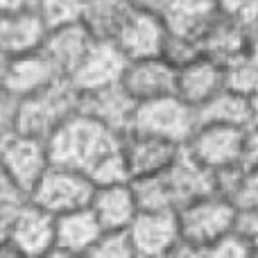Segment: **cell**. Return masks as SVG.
Wrapping results in <instances>:
<instances>
[{"label": "cell", "instance_id": "obj_1", "mask_svg": "<svg viewBox=\"0 0 258 258\" xmlns=\"http://www.w3.org/2000/svg\"><path fill=\"white\" fill-rule=\"evenodd\" d=\"M122 136L109 129L98 118L75 111L48 138L50 161L89 174L104 156L120 150Z\"/></svg>", "mask_w": 258, "mask_h": 258}, {"label": "cell", "instance_id": "obj_2", "mask_svg": "<svg viewBox=\"0 0 258 258\" xmlns=\"http://www.w3.org/2000/svg\"><path fill=\"white\" fill-rule=\"evenodd\" d=\"M177 218L181 242L172 256H204L215 240L236 229L238 211L220 192H209V195L179 206Z\"/></svg>", "mask_w": 258, "mask_h": 258}, {"label": "cell", "instance_id": "obj_3", "mask_svg": "<svg viewBox=\"0 0 258 258\" xmlns=\"http://www.w3.org/2000/svg\"><path fill=\"white\" fill-rule=\"evenodd\" d=\"M82 93L68 82V77L34 95L18 100L16 132L48 141L75 111H80Z\"/></svg>", "mask_w": 258, "mask_h": 258}, {"label": "cell", "instance_id": "obj_4", "mask_svg": "<svg viewBox=\"0 0 258 258\" xmlns=\"http://www.w3.org/2000/svg\"><path fill=\"white\" fill-rule=\"evenodd\" d=\"M195 129H197L195 107L183 102L177 93L138 102L132 125V132H143V134H152V136L168 138V141L177 143V145H186Z\"/></svg>", "mask_w": 258, "mask_h": 258}, {"label": "cell", "instance_id": "obj_5", "mask_svg": "<svg viewBox=\"0 0 258 258\" xmlns=\"http://www.w3.org/2000/svg\"><path fill=\"white\" fill-rule=\"evenodd\" d=\"M93 190L95 183L91 181L86 172L52 163L39 179V183L32 188L30 200L57 218V215L89 206Z\"/></svg>", "mask_w": 258, "mask_h": 258}, {"label": "cell", "instance_id": "obj_6", "mask_svg": "<svg viewBox=\"0 0 258 258\" xmlns=\"http://www.w3.org/2000/svg\"><path fill=\"white\" fill-rule=\"evenodd\" d=\"M0 165L9 174V179L23 192L30 195L32 188L45 174V170L52 165L48 152V141L14 132L0 145Z\"/></svg>", "mask_w": 258, "mask_h": 258}, {"label": "cell", "instance_id": "obj_7", "mask_svg": "<svg viewBox=\"0 0 258 258\" xmlns=\"http://www.w3.org/2000/svg\"><path fill=\"white\" fill-rule=\"evenodd\" d=\"M247 127L236 125H197L192 136L188 138L186 147L202 165L213 172L236 165L242 161L245 152Z\"/></svg>", "mask_w": 258, "mask_h": 258}, {"label": "cell", "instance_id": "obj_8", "mask_svg": "<svg viewBox=\"0 0 258 258\" xmlns=\"http://www.w3.org/2000/svg\"><path fill=\"white\" fill-rule=\"evenodd\" d=\"M54 227L57 218L34 202L23 206L7 242L0 245V254L9 256H48L54 251Z\"/></svg>", "mask_w": 258, "mask_h": 258}, {"label": "cell", "instance_id": "obj_9", "mask_svg": "<svg viewBox=\"0 0 258 258\" xmlns=\"http://www.w3.org/2000/svg\"><path fill=\"white\" fill-rule=\"evenodd\" d=\"M127 61L129 59L118 48L116 41H95L86 57L80 61V66L68 75V82L80 93H93V91L120 84Z\"/></svg>", "mask_w": 258, "mask_h": 258}, {"label": "cell", "instance_id": "obj_10", "mask_svg": "<svg viewBox=\"0 0 258 258\" xmlns=\"http://www.w3.org/2000/svg\"><path fill=\"white\" fill-rule=\"evenodd\" d=\"M127 231L136 256H172L181 242L177 211H138Z\"/></svg>", "mask_w": 258, "mask_h": 258}, {"label": "cell", "instance_id": "obj_11", "mask_svg": "<svg viewBox=\"0 0 258 258\" xmlns=\"http://www.w3.org/2000/svg\"><path fill=\"white\" fill-rule=\"evenodd\" d=\"M120 84L136 102L172 95L177 89V66H172L163 54L129 59Z\"/></svg>", "mask_w": 258, "mask_h": 258}, {"label": "cell", "instance_id": "obj_12", "mask_svg": "<svg viewBox=\"0 0 258 258\" xmlns=\"http://www.w3.org/2000/svg\"><path fill=\"white\" fill-rule=\"evenodd\" d=\"M181 147L183 145H177L168 138L143 132H129L122 136V154H125L132 179L165 172L179 156Z\"/></svg>", "mask_w": 258, "mask_h": 258}, {"label": "cell", "instance_id": "obj_13", "mask_svg": "<svg viewBox=\"0 0 258 258\" xmlns=\"http://www.w3.org/2000/svg\"><path fill=\"white\" fill-rule=\"evenodd\" d=\"M59 80H63L61 71L54 66V61L43 50H36V52H27L9 59L3 89L9 91L16 100H21L48 89Z\"/></svg>", "mask_w": 258, "mask_h": 258}, {"label": "cell", "instance_id": "obj_14", "mask_svg": "<svg viewBox=\"0 0 258 258\" xmlns=\"http://www.w3.org/2000/svg\"><path fill=\"white\" fill-rule=\"evenodd\" d=\"M138 102L125 91L122 84H113L107 89L93 91V93H82L80 111L98 118L109 129L125 136L132 132L134 113H136Z\"/></svg>", "mask_w": 258, "mask_h": 258}, {"label": "cell", "instance_id": "obj_15", "mask_svg": "<svg viewBox=\"0 0 258 258\" xmlns=\"http://www.w3.org/2000/svg\"><path fill=\"white\" fill-rule=\"evenodd\" d=\"M224 89V66L202 52L192 61L177 68V89L174 93L190 107H200Z\"/></svg>", "mask_w": 258, "mask_h": 258}, {"label": "cell", "instance_id": "obj_16", "mask_svg": "<svg viewBox=\"0 0 258 258\" xmlns=\"http://www.w3.org/2000/svg\"><path fill=\"white\" fill-rule=\"evenodd\" d=\"M165 36H168V27L163 18L134 9L132 16L122 25L120 34L116 36V43L127 59L159 57L163 52Z\"/></svg>", "mask_w": 258, "mask_h": 258}, {"label": "cell", "instance_id": "obj_17", "mask_svg": "<svg viewBox=\"0 0 258 258\" xmlns=\"http://www.w3.org/2000/svg\"><path fill=\"white\" fill-rule=\"evenodd\" d=\"M102 224L98 222L91 206L75 209L71 213L57 215L54 227V251L66 256H89L98 238L102 236Z\"/></svg>", "mask_w": 258, "mask_h": 258}, {"label": "cell", "instance_id": "obj_18", "mask_svg": "<svg viewBox=\"0 0 258 258\" xmlns=\"http://www.w3.org/2000/svg\"><path fill=\"white\" fill-rule=\"evenodd\" d=\"M48 34V25L36 9L0 14V50L12 57L41 50Z\"/></svg>", "mask_w": 258, "mask_h": 258}, {"label": "cell", "instance_id": "obj_19", "mask_svg": "<svg viewBox=\"0 0 258 258\" xmlns=\"http://www.w3.org/2000/svg\"><path fill=\"white\" fill-rule=\"evenodd\" d=\"M95 36L86 30L84 23H68V25L50 27L45 41L41 45L45 54L54 61V66L61 71L63 77H68L80 61L86 57V52L91 50V45L95 43Z\"/></svg>", "mask_w": 258, "mask_h": 258}, {"label": "cell", "instance_id": "obj_20", "mask_svg": "<svg viewBox=\"0 0 258 258\" xmlns=\"http://www.w3.org/2000/svg\"><path fill=\"white\" fill-rule=\"evenodd\" d=\"M91 211L104 231H122L129 229L134 218L138 215V202L134 195L132 181L111 183V186H95L91 197Z\"/></svg>", "mask_w": 258, "mask_h": 258}, {"label": "cell", "instance_id": "obj_21", "mask_svg": "<svg viewBox=\"0 0 258 258\" xmlns=\"http://www.w3.org/2000/svg\"><path fill=\"white\" fill-rule=\"evenodd\" d=\"M200 45L202 52L224 66L233 57L249 50V34H247V27L240 18L220 9L218 16L211 21V25L202 34Z\"/></svg>", "mask_w": 258, "mask_h": 258}, {"label": "cell", "instance_id": "obj_22", "mask_svg": "<svg viewBox=\"0 0 258 258\" xmlns=\"http://www.w3.org/2000/svg\"><path fill=\"white\" fill-rule=\"evenodd\" d=\"M165 177H168L170 188L174 192L177 209L188 204L190 200L215 192V172L206 165H202L186 147H181L179 156L165 170Z\"/></svg>", "mask_w": 258, "mask_h": 258}, {"label": "cell", "instance_id": "obj_23", "mask_svg": "<svg viewBox=\"0 0 258 258\" xmlns=\"http://www.w3.org/2000/svg\"><path fill=\"white\" fill-rule=\"evenodd\" d=\"M218 12V0H170L163 14V23L170 34L200 41Z\"/></svg>", "mask_w": 258, "mask_h": 258}, {"label": "cell", "instance_id": "obj_24", "mask_svg": "<svg viewBox=\"0 0 258 258\" xmlns=\"http://www.w3.org/2000/svg\"><path fill=\"white\" fill-rule=\"evenodd\" d=\"M197 125H236V127H249L251 113H249V98L242 93L227 89L206 100L204 104L195 109Z\"/></svg>", "mask_w": 258, "mask_h": 258}, {"label": "cell", "instance_id": "obj_25", "mask_svg": "<svg viewBox=\"0 0 258 258\" xmlns=\"http://www.w3.org/2000/svg\"><path fill=\"white\" fill-rule=\"evenodd\" d=\"M215 192L231 202L236 211L258 206V168H251L245 161L229 165L215 172Z\"/></svg>", "mask_w": 258, "mask_h": 258}, {"label": "cell", "instance_id": "obj_26", "mask_svg": "<svg viewBox=\"0 0 258 258\" xmlns=\"http://www.w3.org/2000/svg\"><path fill=\"white\" fill-rule=\"evenodd\" d=\"M132 12V0H86L82 23L98 41H116Z\"/></svg>", "mask_w": 258, "mask_h": 258}, {"label": "cell", "instance_id": "obj_27", "mask_svg": "<svg viewBox=\"0 0 258 258\" xmlns=\"http://www.w3.org/2000/svg\"><path fill=\"white\" fill-rule=\"evenodd\" d=\"M132 188L141 211H177V200L165 172L132 179Z\"/></svg>", "mask_w": 258, "mask_h": 258}, {"label": "cell", "instance_id": "obj_28", "mask_svg": "<svg viewBox=\"0 0 258 258\" xmlns=\"http://www.w3.org/2000/svg\"><path fill=\"white\" fill-rule=\"evenodd\" d=\"M224 86L247 98L258 89V57L251 50L224 63Z\"/></svg>", "mask_w": 258, "mask_h": 258}, {"label": "cell", "instance_id": "obj_29", "mask_svg": "<svg viewBox=\"0 0 258 258\" xmlns=\"http://www.w3.org/2000/svg\"><path fill=\"white\" fill-rule=\"evenodd\" d=\"M86 0H36V12L45 21V25L59 27L68 23H80L84 16Z\"/></svg>", "mask_w": 258, "mask_h": 258}, {"label": "cell", "instance_id": "obj_30", "mask_svg": "<svg viewBox=\"0 0 258 258\" xmlns=\"http://www.w3.org/2000/svg\"><path fill=\"white\" fill-rule=\"evenodd\" d=\"M89 179L95 183V186H111V183L132 181L125 154H122V145H120V150H116L109 156H104V159L89 172Z\"/></svg>", "mask_w": 258, "mask_h": 258}, {"label": "cell", "instance_id": "obj_31", "mask_svg": "<svg viewBox=\"0 0 258 258\" xmlns=\"http://www.w3.org/2000/svg\"><path fill=\"white\" fill-rule=\"evenodd\" d=\"M89 256H100V258H129L136 256L132 245L129 231H102V236L98 238V242L93 245V249L89 251Z\"/></svg>", "mask_w": 258, "mask_h": 258}, {"label": "cell", "instance_id": "obj_32", "mask_svg": "<svg viewBox=\"0 0 258 258\" xmlns=\"http://www.w3.org/2000/svg\"><path fill=\"white\" fill-rule=\"evenodd\" d=\"M163 54L172 66H183V63L192 61L195 57L202 54V45L197 39H188V36H179V34H170L165 36V45H163Z\"/></svg>", "mask_w": 258, "mask_h": 258}, {"label": "cell", "instance_id": "obj_33", "mask_svg": "<svg viewBox=\"0 0 258 258\" xmlns=\"http://www.w3.org/2000/svg\"><path fill=\"white\" fill-rule=\"evenodd\" d=\"M204 256H224V258H242V256H254L249 249V245L245 242V238L233 229L227 236H222L220 240H215L213 245L206 249Z\"/></svg>", "mask_w": 258, "mask_h": 258}, {"label": "cell", "instance_id": "obj_34", "mask_svg": "<svg viewBox=\"0 0 258 258\" xmlns=\"http://www.w3.org/2000/svg\"><path fill=\"white\" fill-rule=\"evenodd\" d=\"M16 109L18 100L0 86V145L16 132Z\"/></svg>", "mask_w": 258, "mask_h": 258}, {"label": "cell", "instance_id": "obj_35", "mask_svg": "<svg viewBox=\"0 0 258 258\" xmlns=\"http://www.w3.org/2000/svg\"><path fill=\"white\" fill-rule=\"evenodd\" d=\"M236 231L245 238V242L249 245L251 254H258V206H251V209L238 211L236 218Z\"/></svg>", "mask_w": 258, "mask_h": 258}, {"label": "cell", "instance_id": "obj_36", "mask_svg": "<svg viewBox=\"0 0 258 258\" xmlns=\"http://www.w3.org/2000/svg\"><path fill=\"white\" fill-rule=\"evenodd\" d=\"M242 161L247 165H251V168H258V127H247Z\"/></svg>", "mask_w": 258, "mask_h": 258}, {"label": "cell", "instance_id": "obj_37", "mask_svg": "<svg viewBox=\"0 0 258 258\" xmlns=\"http://www.w3.org/2000/svg\"><path fill=\"white\" fill-rule=\"evenodd\" d=\"M132 5H134V9H138V12H147V14H154V16L163 18L170 0H132Z\"/></svg>", "mask_w": 258, "mask_h": 258}, {"label": "cell", "instance_id": "obj_38", "mask_svg": "<svg viewBox=\"0 0 258 258\" xmlns=\"http://www.w3.org/2000/svg\"><path fill=\"white\" fill-rule=\"evenodd\" d=\"M27 9H36V0H0V14L27 12Z\"/></svg>", "mask_w": 258, "mask_h": 258}, {"label": "cell", "instance_id": "obj_39", "mask_svg": "<svg viewBox=\"0 0 258 258\" xmlns=\"http://www.w3.org/2000/svg\"><path fill=\"white\" fill-rule=\"evenodd\" d=\"M14 192H23V190L12 181V179H9V174L5 172V168L0 165V200H5V197L14 195Z\"/></svg>", "mask_w": 258, "mask_h": 258}, {"label": "cell", "instance_id": "obj_40", "mask_svg": "<svg viewBox=\"0 0 258 258\" xmlns=\"http://www.w3.org/2000/svg\"><path fill=\"white\" fill-rule=\"evenodd\" d=\"M249 113H251V125L249 127H258V89L249 95Z\"/></svg>", "mask_w": 258, "mask_h": 258}, {"label": "cell", "instance_id": "obj_41", "mask_svg": "<svg viewBox=\"0 0 258 258\" xmlns=\"http://www.w3.org/2000/svg\"><path fill=\"white\" fill-rule=\"evenodd\" d=\"M7 63H9V57L0 50V86H3V80H5V73H7Z\"/></svg>", "mask_w": 258, "mask_h": 258}]
</instances>
